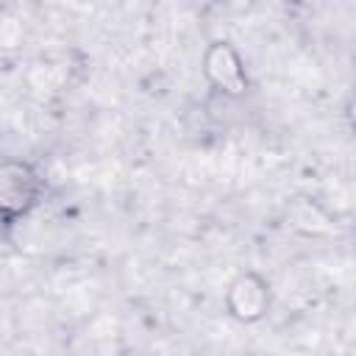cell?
Wrapping results in <instances>:
<instances>
[{
	"instance_id": "cell-1",
	"label": "cell",
	"mask_w": 356,
	"mask_h": 356,
	"mask_svg": "<svg viewBox=\"0 0 356 356\" xmlns=\"http://www.w3.org/2000/svg\"><path fill=\"white\" fill-rule=\"evenodd\" d=\"M47 184L25 159H0V220L19 222L44 200Z\"/></svg>"
},
{
	"instance_id": "cell-2",
	"label": "cell",
	"mask_w": 356,
	"mask_h": 356,
	"mask_svg": "<svg viewBox=\"0 0 356 356\" xmlns=\"http://www.w3.org/2000/svg\"><path fill=\"white\" fill-rule=\"evenodd\" d=\"M203 81L228 100H242L250 92L248 64L231 39H211L200 53Z\"/></svg>"
},
{
	"instance_id": "cell-3",
	"label": "cell",
	"mask_w": 356,
	"mask_h": 356,
	"mask_svg": "<svg viewBox=\"0 0 356 356\" xmlns=\"http://www.w3.org/2000/svg\"><path fill=\"white\" fill-rule=\"evenodd\" d=\"M225 314L239 325H256L261 323L273 309V284L259 270H242L236 273L222 292Z\"/></svg>"
}]
</instances>
